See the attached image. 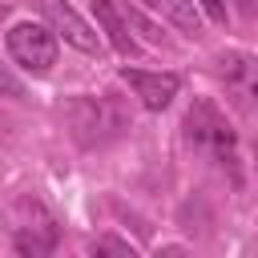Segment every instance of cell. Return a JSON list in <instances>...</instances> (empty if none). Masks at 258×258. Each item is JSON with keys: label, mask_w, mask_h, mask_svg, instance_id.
I'll return each mask as SVG.
<instances>
[{"label": "cell", "mask_w": 258, "mask_h": 258, "mask_svg": "<svg viewBox=\"0 0 258 258\" xmlns=\"http://www.w3.org/2000/svg\"><path fill=\"white\" fill-rule=\"evenodd\" d=\"M185 141H189L206 161H214L222 173H230V181H238V137H234L226 113H222L214 101L198 97V101L185 109Z\"/></svg>", "instance_id": "1"}, {"label": "cell", "mask_w": 258, "mask_h": 258, "mask_svg": "<svg viewBox=\"0 0 258 258\" xmlns=\"http://www.w3.org/2000/svg\"><path fill=\"white\" fill-rule=\"evenodd\" d=\"M69 125H73V137L85 145V149H97V145H109L113 137H121L129 129V113L109 97H77L69 105Z\"/></svg>", "instance_id": "2"}, {"label": "cell", "mask_w": 258, "mask_h": 258, "mask_svg": "<svg viewBox=\"0 0 258 258\" xmlns=\"http://www.w3.org/2000/svg\"><path fill=\"white\" fill-rule=\"evenodd\" d=\"M8 56L24 69V73H48L56 64V32L48 24L36 20H20L8 28Z\"/></svg>", "instance_id": "3"}, {"label": "cell", "mask_w": 258, "mask_h": 258, "mask_svg": "<svg viewBox=\"0 0 258 258\" xmlns=\"http://www.w3.org/2000/svg\"><path fill=\"white\" fill-rule=\"evenodd\" d=\"M40 12H44V20H48V28H52L64 44H73V48L85 52V56H97V52H101V32H97L69 0H40Z\"/></svg>", "instance_id": "4"}, {"label": "cell", "mask_w": 258, "mask_h": 258, "mask_svg": "<svg viewBox=\"0 0 258 258\" xmlns=\"http://www.w3.org/2000/svg\"><path fill=\"white\" fill-rule=\"evenodd\" d=\"M214 69H218V77H222L226 93H230L246 113H254V117H258V60H254L250 52L230 48V52H218Z\"/></svg>", "instance_id": "5"}, {"label": "cell", "mask_w": 258, "mask_h": 258, "mask_svg": "<svg viewBox=\"0 0 258 258\" xmlns=\"http://www.w3.org/2000/svg\"><path fill=\"white\" fill-rule=\"evenodd\" d=\"M121 81L133 89V97L145 105V109H153V113H161L173 97H177V89H181V77L177 73H145V69H121Z\"/></svg>", "instance_id": "6"}, {"label": "cell", "mask_w": 258, "mask_h": 258, "mask_svg": "<svg viewBox=\"0 0 258 258\" xmlns=\"http://www.w3.org/2000/svg\"><path fill=\"white\" fill-rule=\"evenodd\" d=\"M12 250H16V254H32V258L52 254V250H56V218L40 206V210H36V226H32V222L16 226V234H12Z\"/></svg>", "instance_id": "7"}, {"label": "cell", "mask_w": 258, "mask_h": 258, "mask_svg": "<svg viewBox=\"0 0 258 258\" xmlns=\"http://www.w3.org/2000/svg\"><path fill=\"white\" fill-rule=\"evenodd\" d=\"M93 4V16L101 24V32L109 36V44L121 52V56H137V40L129 32V12H121L113 0H89Z\"/></svg>", "instance_id": "8"}, {"label": "cell", "mask_w": 258, "mask_h": 258, "mask_svg": "<svg viewBox=\"0 0 258 258\" xmlns=\"http://www.w3.org/2000/svg\"><path fill=\"white\" fill-rule=\"evenodd\" d=\"M89 254H133V250H129V242H121V238H93V242H89Z\"/></svg>", "instance_id": "9"}, {"label": "cell", "mask_w": 258, "mask_h": 258, "mask_svg": "<svg viewBox=\"0 0 258 258\" xmlns=\"http://www.w3.org/2000/svg\"><path fill=\"white\" fill-rule=\"evenodd\" d=\"M0 93H4V97H24V81H20L4 60H0Z\"/></svg>", "instance_id": "10"}, {"label": "cell", "mask_w": 258, "mask_h": 258, "mask_svg": "<svg viewBox=\"0 0 258 258\" xmlns=\"http://www.w3.org/2000/svg\"><path fill=\"white\" fill-rule=\"evenodd\" d=\"M198 8H202L214 24H226V0H198Z\"/></svg>", "instance_id": "11"}, {"label": "cell", "mask_w": 258, "mask_h": 258, "mask_svg": "<svg viewBox=\"0 0 258 258\" xmlns=\"http://www.w3.org/2000/svg\"><path fill=\"white\" fill-rule=\"evenodd\" d=\"M234 8H238L242 16H254V12H258V4H254V0H234Z\"/></svg>", "instance_id": "12"}, {"label": "cell", "mask_w": 258, "mask_h": 258, "mask_svg": "<svg viewBox=\"0 0 258 258\" xmlns=\"http://www.w3.org/2000/svg\"><path fill=\"white\" fill-rule=\"evenodd\" d=\"M145 4H149V8H161V4H165V0H145Z\"/></svg>", "instance_id": "13"}, {"label": "cell", "mask_w": 258, "mask_h": 258, "mask_svg": "<svg viewBox=\"0 0 258 258\" xmlns=\"http://www.w3.org/2000/svg\"><path fill=\"white\" fill-rule=\"evenodd\" d=\"M0 133H4V117H0Z\"/></svg>", "instance_id": "14"}]
</instances>
